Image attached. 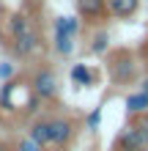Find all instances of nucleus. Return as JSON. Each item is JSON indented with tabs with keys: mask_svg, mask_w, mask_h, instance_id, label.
<instances>
[{
	"mask_svg": "<svg viewBox=\"0 0 148 151\" xmlns=\"http://www.w3.org/2000/svg\"><path fill=\"white\" fill-rule=\"evenodd\" d=\"M8 36H11V50L19 58H30L33 52L41 47V36L25 14H14L8 19Z\"/></svg>",
	"mask_w": 148,
	"mask_h": 151,
	"instance_id": "f257e3e1",
	"label": "nucleus"
},
{
	"mask_svg": "<svg viewBox=\"0 0 148 151\" xmlns=\"http://www.w3.org/2000/svg\"><path fill=\"white\" fill-rule=\"evenodd\" d=\"M39 96L30 91V85H25L22 80H8L0 85V107L3 110H25L36 113L39 110Z\"/></svg>",
	"mask_w": 148,
	"mask_h": 151,
	"instance_id": "f03ea898",
	"label": "nucleus"
},
{
	"mask_svg": "<svg viewBox=\"0 0 148 151\" xmlns=\"http://www.w3.org/2000/svg\"><path fill=\"white\" fill-rule=\"evenodd\" d=\"M134 74H137V63H134V55L129 50H118L110 55V80L115 85L132 83Z\"/></svg>",
	"mask_w": 148,
	"mask_h": 151,
	"instance_id": "7ed1b4c3",
	"label": "nucleus"
},
{
	"mask_svg": "<svg viewBox=\"0 0 148 151\" xmlns=\"http://www.w3.org/2000/svg\"><path fill=\"white\" fill-rule=\"evenodd\" d=\"M30 91L39 96V99H47V102H52V99H58V77H55V72L52 69H47V66H41V69H36L33 72V77H30Z\"/></svg>",
	"mask_w": 148,
	"mask_h": 151,
	"instance_id": "20e7f679",
	"label": "nucleus"
},
{
	"mask_svg": "<svg viewBox=\"0 0 148 151\" xmlns=\"http://www.w3.org/2000/svg\"><path fill=\"white\" fill-rule=\"evenodd\" d=\"M47 127H49V146H58V148H63L69 146L74 140V121L71 118H66V115H52V118H47Z\"/></svg>",
	"mask_w": 148,
	"mask_h": 151,
	"instance_id": "39448f33",
	"label": "nucleus"
},
{
	"mask_svg": "<svg viewBox=\"0 0 148 151\" xmlns=\"http://www.w3.org/2000/svg\"><path fill=\"white\" fill-rule=\"evenodd\" d=\"M112 151H145V143L140 137V132H137L134 124H129V127L121 129V135L115 137V143H112Z\"/></svg>",
	"mask_w": 148,
	"mask_h": 151,
	"instance_id": "423d86ee",
	"label": "nucleus"
},
{
	"mask_svg": "<svg viewBox=\"0 0 148 151\" xmlns=\"http://www.w3.org/2000/svg\"><path fill=\"white\" fill-rule=\"evenodd\" d=\"M77 11L85 22H99L107 14V0H77Z\"/></svg>",
	"mask_w": 148,
	"mask_h": 151,
	"instance_id": "0eeeda50",
	"label": "nucleus"
},
{
	"mask_svg": "<svg viewBox=\"0 0 148 151\" xmlns=\"http://www.w3.org/2000/svg\"><path fill=\"white\" fill-rule=\"evenodd\" d=\"M137 8H140V0H107V14L115 19H129L137 14Z\"/></svg>",
	"mask_w": 148,
	"mask_h": 151,
	"instance_id": "6e6552de",
	"label": "nucleus"
},
{
	"mask_svg": "<svg viewBox=\"0 0 148 151\" xmlns=\"http://www.w3.org/2000/svg\"><path fill=\"white\" fill-rule=\"evenodd\" d=\"M96 80H99V74L93 72V69H88L85 63H74V66H71V83H74V85L91 88V85H96Z\"/></svg>",
	"mask_w": 148,
	"mask_h": 151,
	"instance_id": "1a4fd4ad",
	"label": "nucleus"
},
{
	"mask_svg": "<svg viewBox=\"0 0 148 151\" xmlns=\"http://www.w3.org/2000/svg\"><path fill=\"white\" fill-rule=\"evenodd\" d=\"M80 33V17H55V30L52 36H71L77 39Z\"/></svg>",
	"mask_w": 148,
	"mask_h": 151,
	"instance_id": "9d476101",
	"label": "nucleus"
},
{
	"mask_svg": "<svg viewBox=\"0 0 148 151\" xmlns=\"http://www.w3.org/2000/svg\"><path fill=\"white\" fill-rule=\"evenodd\" d=\"M124 104H126V113L137 118V115L148 113V93H145V91H134V93H129V96H126V102H124Z\"/></svg>",
	"mask_w": 148,
	"mask_h": 151,
	"instance_id": "9b49d317",
	"label": "nucleus"
},
{
	"mask_svg": "<svg viewBox=\"0 0 148 151\" xmlns=\"http://www.w3.org/2000/svg\"><path fill=\"white\" fill-rule=\"evenodd\" d=\"M28 137H33L36 143H41V146H49V127H47V118H41V121H33L30 124V135Z\"/></svg>",
	"mask_w": 148,
	"mask_h": 151,
	"instance_id": "f8f14e48",
	"label": "nucleus"
},
{
	"mask_svg": "<svg viewBox=\"0 0 148 151\" xmlns=\"http://www.w3.org/2000/svg\"><path fill=\"white\" fill-rule=\"evenodd\" d=\"M52 47L58 55H71L74 52V39L71 36H52Z\"/></svg>",
	"mask_w": 148,
	"mask_h": 151,
	"instance_id": "ddd939ff",
	"label": "nucleus"
},
{
	"mask_svg": "<svg viewBox=\"0 0 148 151\" xmlns=\"http://www.w3.org/2000/svg\"><path fill=\"white\" fill-rule=\"evenodd\" d=\"M107 47H110V36L104 30H99L96 36H93V41H91V52H93V55H104Z\"/></svg>",
	"mask_w": 148,
	"mask_h": 151,
	"instance_id": "4468645a",
	"label": "nucleus"
},
{
	"mask_svg": "<svg viewBox=\"0 0 148 151\" xmlns=\"http://www.w3.org/2000/svg\"><path fill=\"white\" fill-rule=\"evenodd\" d=\"M132 124L137 127V132H140V137H143V143H145V151H148V113L137 115V118H134Z\"/></svg>",
	"mask_w": 148,
	"mask_h": 151,
	"instance_id": "2eb2a0df",
	"label": "nucleus"
},
{
	"mask_svg": "<svg viewBox=\"0 0 148 151\" xmlns=\"http://www.w3.org/2000/svg\"><path fill=\"white\" fill-rule=\"evenodd\" d=\"M99 124H102V107H93L88 115H85V129L96 132V129H99Z\"/></svg>",
	"mask_w": 148,
	"mask_h": 151,
	"instance_id": "dca6fc26",
	"label": "nucleus"
},
{
	"mask_svg": "<svg viewBox=\"0 0 148 151\" xmlns=\"http://www.w3.org/2000/svg\"><path fill=\"white\" fill-rule=\"evenodd\" d=\"M16 151H47L41 143H36L33 137H25V140H19V146H16Z\"/></svg>",
	"mask_w": 148,
	"mask_h": 151,
	"instance_id": "f3484780",
	"label": "nucleus"
},
{
	"mask_svg": "<svg viewBox=\"0 0 148 151\" xmlns=\"http://www.w3.org/2000/svg\"><path fill=\"white\" fill-rule=\"evenodd\" d=\"M0 77H3L6 83H8V80L14 77V63H8V60H3V63H0Z\"/></svg>",
	"mask_w": 148,
	"mask_h": 151,
	"instance_id": "a211bd4d",
	"label": "nucleus"
},
{
	"mask_svg": "<svg viewBox=\"0 0 148 151\" xmlns=\"http://www.w3.org/2000/svg\"><path fill=\"white\" fill-rule=\"evenodd\" d=\"M140 91H145V93H148V77L143 80V85H140Z\"/></svg>",
	"mask_w": 148,
	"mask_h": 151,
	"instance_id": "6ab92c4d",
	"label": "nucleus"
},
{
	"mask_svg": "<svg viewBox=\"0 0 148 151\" xmlns=\"http://www.w3.org/2000/svg\"><path fill=\"white\" fill-rule=\"evenodd\" d=\"M0 151H8V148H6V146H3V143H0Z\"/></svg>",
	"mask_w": 148,
	"mask_h": 151,
	"instance_id": "aec40b11",
	"label": "nucleus"
}]
</instances>
